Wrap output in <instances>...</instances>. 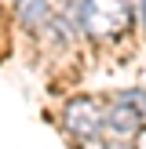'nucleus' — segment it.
Listing matches in <instances>:
<instances>
[{"instance_id": "nucleus-1", "label": "nucleus", "mask_w": 146, "mask_h": 149, "mask_svg": "<svg viewBox=\"0 0 146 149\" xmlns=\"http://www.w3.org/2000/svg\"><path fill=\"white\" fill-rule=\"evenodd\" d=\"M73 7H77V26L95 40H113V36L128 33L131 18H135L128 0H77Z\"/></svg>"}, {"instance_id": "nucleus-2", "label": "nucleus", "mask_w": 146, "mask_h": 149, "mask_svg": "<svg viewBox=\"0 0 146 149\" xmlns=\"http://www.w3.org/2000/svg\"><path fill=\"white\" fill-rule=\"evenodd\" d=\"M146 127V91H124L113 106H106L102 131L113 138H135Z\"/></svg>"}, {"instance_id": "nucleus-3", "label": "nucleus", "mask_w": 146, "mask_h": 149, "mask_svg": "<svg viewBox=\"0 0 146 149\" xmlns=\"http://www.w3.org/2000/svg\"><path fill=\"white\" fill-rule=\"evenodd\" d=\"M102 120H106V106H102L95 95H77L62 106V127L69 138L77 142H88L102 131Z\"/></svg>"}, {"instance_id": "nucleus-4", "label": "nucleus", "mask_w": 146, "mask_h": 149, "mask_svg": "<svg viewBox=\"0 0 146 149\" xmlns=\"http://www.w3.org/2000/svg\"><path fill=\"white\" fill-rule=\"evenodd\" d=\"M48 4L51 0H15V11H18V18L26 26H40L48 18Z\"/></svg>"}, {"instance_id": "nucleus-5", "label": "nucleus", "mask_w": 146, "mask_h": 149, "mask_svg": "<svg viewBox=\"0 0 146 149\" xmlns=\"http://www.w3.org/2000/svg\"><path fill=\"white\" fill-rule=\"evenodd\" d=\"M139 15H142V26H146V0L139 4Z\"/></svg>"}]
</instances>
